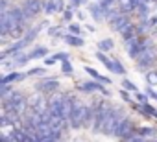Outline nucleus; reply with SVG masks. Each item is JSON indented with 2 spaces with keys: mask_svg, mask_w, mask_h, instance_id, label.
Segmentation results:
<instances>
[{
  "mask_svg": "<svg viewBox=\"0 0 157 142\" xmlns=\"http://www.w3.org/2000/svg\"><path fill=\"white\" fill-rule=\"evenodd\" d=\"M126 142H155V140H153V138H142V136L135 135V136H131V138L126 140Z\"/></svg>",
  "mask_w": 157,
  "mask_h": 142,
  "instance_id": "obj_32",
  "label": "nucleus"
},
{
  "mask_svg": "<svg viewBox=\"0 0 157 142\" xmlns=\"http://www.w3.org/2000/svg\"><path fill=\"white\" fill-rule=\"evenodd\" d=\"M59 87L61 85H59V81L56 78H44V80H41V81L35 83V91L37 92H43L46 96H52V94L59 92Z\"/></svg>",
  "mask_w": 157,
  "mask_h": 142,
  "instance_id": "obj_6",
  "label": "nucleus"
},
{
  "mask_svg": "<svg viewBox=\"0 0 157 142\" xmlns=\"http://www.w3.org/2000/svg\"><path fill=\"white\" fill-rule=\"evenodd\" d=\"M63 41H65L67 44L74 46V48H82V46L85 44V41H83L82 35H70V33H67V35L63 37Z\"/></svg>",
  "mask_w": 157,
  "mask_h": 142,
  "instance_id": "obj_13",
  "label": "nucleus"
},
{
  "mask_svg": "<svg viewBox=\"0 0 157 142\" xmlns=\"http://www.w3.org/2000/svg\"><path fill=\"white\" fill-rule=\"evenodd\" d=\"M137 135V124L128 116L118 127H117V131H115V138H118V140H122V142H126V140H129L131 136H135Z\"/></svg>",
  "mask_w": 157,
  "mask_h": 142,
  "instance_id": "obj_4",
  "label": "nucleus"
},
{
  "mask_svg": "<svg viewBox=\"0 0 157 142\" xmlns=\"http://www.w3.org/2000/svg\"><path fill=\"white\" fill-rule=\"evenodd\" d=\"M28 109V96L22 91H13L8 98H2V113L6 111H21Z\"/></svg>",
  "mask_w": 157,
  "mask_h": 142,
  "instance_id": "obj_1",
  "label": "nucleus"
},
{
  "mask_svg": "<svg viewBox=\"0 0 157 142\" xmlns=\"http://www.w3.org/2000/svg\"><path fill=\"white\" fill-rule=\"evenodd\" d=\"M137 135L142 138H157V129L153 125H137Z\"/></svg>",
  "mask_w": 157,
  "mask_h": 142,
  "instance_id": "obj_12",
  "label": "nucleus"
},
{
  "mask_svg": "<svg viewBox=\"0 0 157 142\" xmlns=\"http://www.w3.org/2000/svg\"><path fill=\"white\" fill-rule=\"evenodd\" d=\"M102 85H104V83H100V81H96V80H93V81H82L80 87H78V91H80V92H85V94H94V92L100 91Z\"/></svg>",
  "mask_w": 157,
  "mask_h": 142,
  "instance_id": "obj_9",
  "label": "nucleus"
},
{
  "mask_svg": "<svg viewBox=\"0 0 157 142\" xmlns=\"http://www.w3.org/2000/svg\"><path fill=\"white\" fill-rule=\"evenodd\" d=\"M68 4H70L74 9H78V8H80L82 4H85V2H83V0H68Z\"/></svg>",
  "mask_w": 157,
  "mask_h": 142,
  "instance_id": "obj_35",
  "label": "nucleus"
},
{
  "mask_svg": "<svg viewBox=\"0 0 157 142\" xmlns=\"http://www.w3.org/2000/svg\"><path fill=\"white\" fill-rule=\"evenodd\" d=\"M85 72L93 78V80H96V81H100V83H104V85H111L113 81H111V78H107V76H104V74H100L96 68H93V66H85Z\"/></svg>",
  "mask_w": 157,
  "mask_h": 142,
  "instance_id": "obj_11",
  "label": "nucleus"
},
{
  "mask_svg": "<svg viewBox=\"0 0 157 142\" xmlns=\"http://www.w3.org/2000/svg\"><path fill=\"white\" fill-rule=\"evenodd\" d=\"M89 13H91V17H93L96 22H104V21H105V9L102 8L100 2L89 4Z\"/></svg>",
  "mask_w": 157,
  "mask_h": 142,
  "instance_id": "obj_8",
  "label": "nucleus"
},
{
  "mask_svg": "<svg viewBox=\"0 0 157 142\" xmlns=\"http://www.w3.org/2000/svg\"><path fill=\"white\" fill-rule=\"evenodd\" d=\"M87 30L93 33V32H96V26H94V24H87Z\"/></svg>",
  "mask_w": 157,
  "mask_h": 142,
  "instance_id": "obj_39",
  "label": "nucleus"
},
{
  "mask_svg": "<svg viewBox=\"0 0 157 142\" xmlns=\"http://www.w3.org/2000/svg\"><path fill=\"white\" fill-rule=\"evenodd\" d=\"M22 9L30 21H35L44 11V0H22Z\"/></svg>",
  "mask_w": 157,
  "mask_h": 142,
  "instance_id": "obj_5",
  "label": "nucleus"
},
{
  "mask_svg": "<svg viewBox=\"0 0 157 142\" xmlns=\"http://www.w3.org/2000/svg\"><path fill=\"white\" fill-rule=\"evenodd\" d=\"M72 11H74V8H72V6H68V8L63 11V19H65L68 24H70V22H72V19H74V13H72Z\"/></svg>",
  "mask_w": 157,
  "mask_h": 142,
  "instance_id": "obj_28",
  "label": "nucleus"
},
{
  "mask_svg": "<svg viewBox=\"0 0 157 142\" xmlns=\"http://www.w3.org/2000/svg\"><path fill=\"white\" fill-rule=\"evenodd\" d=\"M137 35V24L135 22H131L129 26H126L122 32H120V37H122V41L126 43V41H129V39H133Z\"/></svg>",
  "mask_w": 157,
  "mask_h": 142,
  "instance_id": "obj_14",
  "label": "nucleus"
},
{
  "mask_svg": "<svg viewBox=\"0 0 157 142\" xmlns=\"http://www.w3.org/2000/svg\"><path fill=\"white\" fill-rule=\"evenodd\" d=\"M67 33L70 35H82V24L80 22H70L67 28Z\"/></svg>",
  "mask_w": 157,
  "mask_h": 142,
  "instance_id": "obj_23",
  "label": "nucleus"
},
{
  "mask_svg": "<svg viewBox=\"0 0 157 142\" xmlns=\"http://www.w3.org/2000/svg\"><path fill=\"white\" fill-rule=\"evenodd\" d=\"M144 80H146V83L148 85H157V70L155 68H151V70H148V74H144Z\"/></svg>",
  "mask_w": 157,
  "mask_h": 142,
  "instance_id": "obj_21",
  "label": "nucleus"
},
{
  "mask_svg": "<svg viewBox=\"0 0 157 142\" xmlns=\"http://www.w3.org/2000/svg\"><path fill=\"white\" fill-rule=\"evenodd\" d=\"M113 74H118V76H126L128 74L126 66L118 61V57H113Z\"/></svg>",
  "mask_w": 157,
  "mask_h": 142,
  "instance_id": "obj_18",
  "label": "nucleus"
},
{
  "mask_svg": "<svg viewBox=\"0 0 157 142\" xmlns=\"http://www.w3.org/2000/svg\"><path fill=\"white\" fill-rule=\"evenodd\" d=\"M146 94H148L151 100H155V102H157V91H153V89H151V85H148V87H146Z\"/></svg>",
  "mask_w": 157,
  "mask_h": 142,
  "instance_id": "obj_34",
  "label": "nucleus"
},
{
  "mask_svg": "<svg viewBox=\"0 0 157 142\" xmlns=\"http://www.w3.org/2000/svg\"><path fill=\"white\" fill-rule=\"evenodd\" d=\"M76 17H78V19H80V21H85V19H87V15H85V11H82V9H78V11H76Z\"/></svg>",
  "mask_w": 157,
  "mask_h": 142,
  "instance_id": "obj_38",
  "label": "nucleus"
},
{
  "mask_svg": "<svg viewBox=\"0 0 157 142\" xmlns=\"http://www.w3.org/2000/svg\"><path fill=\"white\" fill-rule=\"evenodd\" d=\"M56 63H57V61H56L52 55H50V57H44V66H52V65H56Z\"/></svg>",
  "mask_w": 157,
  "mask_h": 142,
  "instance_id": "obj_36",
  "label": "nucleus"
},
{
  "mask_svg": "<svg viewBox=\"0 0 157 142\" xmlns=\"http://www.w3.org/2000/svg\"><path fill=\"white\" fill-rule=\"evenodd\" d=\"M153 118H155V120H157V113H155V116H153Z\"/></svg>",
  "mask_w": 157,
  "mask_h": 142,
  "instance_id": "obj_40",
  "label": "nucleus"
},
{
  "mask_svg": "<svg viewBox=\"0 0 157 142\" xmlns=\"http://www.w3.org/2000/svg\"><path fill=\"white\" fill-rule=\"evenodd\" d=\"M57 13V0H46L44 2V15H56Z\"/></svg>",
  "mask_w": 157,
  "mask_h": 142,
  "instance_id": "obj_20",
  "label": "nucleus"
},
{
  "mask_svg": "<svg viewBox=\"0 0 157 142\" xmlns=\"http://www.w3.org/2000/svg\"><path fill=\"white\" fill-rule=\"evenodd\" d=\"M28 54H30L32 59H44L48 55V48L46 46H33Z\"/></svg>",
  "mask_w": 157,
  "mask_h": 142,
  "instance_id": "obj_16",
  "label": "nucleus"
},
{
  "mask_svg": "<svg viewBox=\"0 0 157 142\" xmlns=\"http://www.w3.org/2000/svg\"><path fill=\"white\" fill-rule=\"evenodd\" d=\"M155 8H157V0H155Z\"/></svg>",
  "mask_w": 157,
  "mask_h": 142,
  "instance_id": "obj_41",
  "label": "nucleus"
},
{
  "mask_svg": "<svg viewBox=\"0 0 157 142\" xmlns=\"http://www.w3.org/2000/svg\"><path fill=\"white\" fill-rule=\"evenodd\" d=\"M135 65H137L139 70H142V72H148V70H151V68L157 65V46L146 50V52L135 61Z\"/></svg>",
  "mask_w": 157,
  "mask_h": 142,
  "instance_id": "obj_3",
  "label": "nucleus"
},
{
  "mask_svg": "<svg viewBox=\"0 0 157 142\" xmlns=\"http://www.w3.org/2000/svg\"><path fill=\"white\" fill-rule=\"evenodd\" d=\"M48 26V22L46 21H43V22H39V24H33L28 32H26V35L22 37V41L26 43V44H30V43H33L39 35H41V32H43V28H46Z\"/></svg>",
  "mask_w": 157,
  "mask_h": 142,
  "instance_id": "obj_7",
  "label": "nucleus"
},
{
  "mask_svg": "<svg viewBox=\"0 0 157 142\" xmlns=\"http://www.w3.org/2000/svg\"><path fill=\"white\" fill-rule=\"evenodd\" d=\"M135 13H137V19H139V21H148V19L151 17V15H150V6H148L146 2H142V4L137 8Z\"/></svg>",
  "mask_w": 157,
  "mask_h": 142,
  "instance_id": "obj_17",
  "label": "nucleus"
},
{
  "mask_svg": "<svg viewBox=\"0 0 157 142\" xmlns=\"http://www.w3.org/2000/svg\"><path fill=\"white\" fill-rule=\"evenodd\" d=\"M28 76L22 74V72H8L2 76V80H0V85H11V83H17V81H22L26 80Z\"/></svg>",
  "mask_w": 157,
  "mask_h": 142,
  "instance_id": "obj_10",
  "label": "nucleus"
},
{
  "mask_svg": "<svg viewBox=\"0 0 157 142\" xmlns=\"http://www.w3.org/2000/svg\"><path fill=\"white\" fill-rule=\"evenodd\" d=\"M44 74H46V66H33V68H30L26 72L28 78H32V76H44Z\"/></svg>",
  "mask_w": 157,
  "mask_h": 142,
  "instance_id": "obj_22",
  "label": "nucleus"
},
{
  "mask_svg": "<svg viewBox=\"0 0 157 142\" xmlns=\"http://www.w3.org/2000/svg\"><path fill=\"white\" fill-rule=\"evenodd\" d=\"M15 89L11 85H0V98H8Z\"/></svg>",
  "mask_w": 157,
  "mask_h": 142,
  "instance_id": "obj_26",
  "label": "nucleus"
},
{
  "mask_svg": "<svg viewBox=\"0 0 157 142\" xmlns=\"http://www.w3.org/2000/svg\"><path fill=\"white\" fill-rule=\"evenodd\" d=\"M126 118H128V111H126L124 107H117V105H115L113 111L109 113V116H107L104 127H102V133H104V135H115L117 127H118Z\"/></svg>",
  "mask_w": 157,
  "mask_h": 142,
  "instance_id": "obj_2",
  "label": "nucleus"
},
{
  "mask_svg": "<svg viewBox=\"0 0 157 142\" xmlns=\"http://www.w3.org/2000/svg\"><path fill=\"white\" fill-rule=\"evenodd\" d=\"M52 57L56 59V61H61V63H65V61H70L68 57V52H56V54H52Z\"/></svg>",
  "mask_w": 157,
  "mask_h": 142,
  "instance_id": "obj_27",
  "label": "nucleus"
},
{
  "mask_svg": "<svg viewBox=\"0 0 157 142\" xmlns=\"http://www.w3.org/2000/svg\"><path fill=\"white\" fill-rule=\"evenodd\" d=\"M96 59L109 70V72H113V57H109L105 52H100V50H98V52H96Z\"/></svg>",
  "mask_w": 157,
  "mask_h": 142,
  "instance_id": "obj_15",
  "label": "nucleus"
},
{
  "mask_svg": "<svg viewBox=\"0 0 157 142\" xmlns=\"http://www.w3.org/2000/svg\"><path fill=\"white\" fill-rule=\"evenodd\" d=\"M120 2V0H100V4L102 8H115V4Z\"/></svg>",
  "mask_w": 157,
  "mask_h": 142,
  "instance_id": "obj_33",
  "label": "nucleus"
},
{
  "mask_svg": "<svg viewBox=\"0 0 157 142\" xmlns=\"http://www.w3.org/2000/svg\"><path fill=\"white\" fill-rule=\"evenodd\" d=\"M118 94H120V98L126 102V103H133V96H129V92L126 91V89H122V91H118Z\"/></svg>",
  "mask_w": 157,
  "mask_h": 142,
  "instance_id": "obj_31",
  "label": "nucleus"
},
{
  "mask_svg": "<svg viewBox=\"0 0 157 142\" xmlns=\"http://www.w3.org/2000/svg\"><path fill=\"white\" fill-rule=\"evenodd\" d=\"M61 72H63L65 76H72V74H74V66H72V63H70V61L61 63Z\"/></svg>",
  "mask_w": 157,
  "mask_h": 142,
  "instance_id": "obj_25",
  "label": "nucleus"
},
{
  "mask_svg": "<svg viewBox=\"0 0 157 142\" xmlns=\"http://www.w3.org/2000/svg\"><path fill=\"white\" fill-rule=\"evenodd\" d=\"M122 89H126L128 92H139L137 85H135L131 80H128V78H124V80H122Z\"/></svg>",
  "mask_w": 157,
  "mask_h": 142,
  "instance_id": "obj_24",
  "label": "nucleus"
},
{
  "mask_svg": "<svg viewBox=\"0 0 157 142\" xmlns=\"http://www.w3.org/2000/svg\"><path fill=\"white\" fill-rule=\"evenodd\" d=\"M67 8H65V2L63 0H57V13H63Z\"/></svg>",
  "mask_w": 157,
  "mask_h": 142,
  "instance_id": "obj_37",
  "label": "nucleus"
},
{
  "mask_svg": "<svg viewBox=\"0 0 157 142\" xmlns=\"http://www.w3.org/2000/svg\"><path fill=\"white\" fill-rule=\"evenodd\" d=\"M48 35H50V37H65V35L61 33V28H59V26H50V28H48Z\"/></svg>",
  "mask_w": 157,
  "mask_h": 142,
  "instance_id": "obj_29",
  "label": "nucleus"
},
{
  "mask_svg": "<svg viewBox=\"0 0 157 142\" xmlns=\"http://www.w3.org/2000/svg\"><path fill=\"white\" fill-rule=\"evenodd\" d=\"M115 48V43H113V39H102V41H98V50L100 52H111Z\"/></svg>",
  "mask_w": 157,
  "mask_h": 142,
  "instance_id": "obj_19",
  "label": "nucleus"
},
{
  "mask_svg": "<svg viewBox=\"0 0 157 142\" xmlns=\"http://www.w3.org/2000/svg\"><path fill=\"white\" fill-rule=\"evenodd\" d=\"M135 102H139V103H148V102H150V96H148L146 92H135Z\"/></svg>",
  "mask_w": 157,
  "mask_h": 142,
  "instance_id": "obj_30",
  "label": "nucleus"
}]
</instances>
